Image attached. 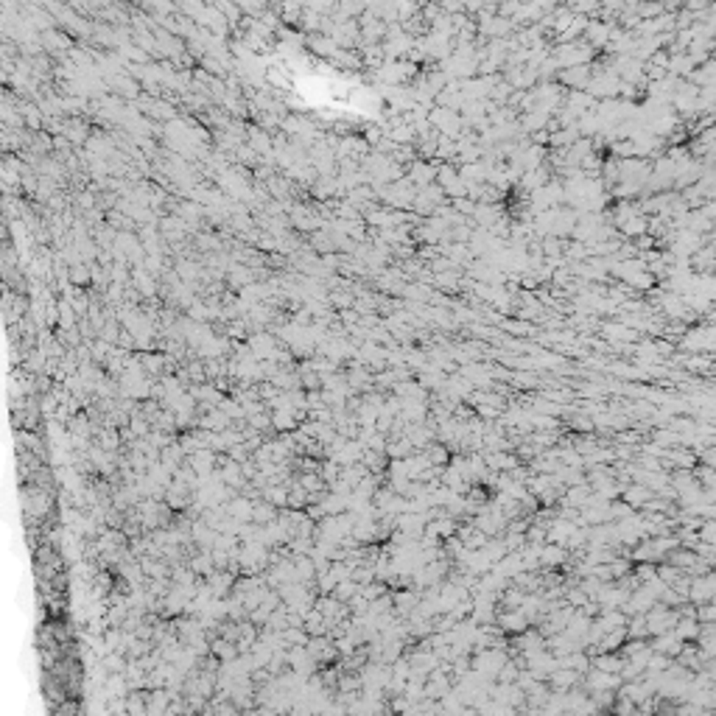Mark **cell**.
I'll return each instance as SVG.
<instances>
[{"label":"cell","instance_id":"1","mask_svg":"<svg viewBox=\"0 0 716 716\" xmlns=\"http://www.w3.org/2000/svg\"><path fill=\"white\" fill-rule=\"evenodd\" d=\"M714 571H708V574H700V577H691V582H689V591H686V596L689 601H711L714 599Z\"/></svg>","mask_w":716,"mask_h":716},{"label":"cell","instance_id":"2","mask_svg":"<svg viewBox=\"0 0 716 716\" xmlns=\"http://www.w3.org/2000/svg\"><path fill=\"white\" fill-rule=\"evenodd\" d=\"M495 624L504 629V635H518V632L532 627L529 618L520 610H501V613H495Z\"/></svg>","mask_w":716,"mask_h":716},{"label":"cell","instance_id":"3","mask_svg":"<svg viewBox=\"0 0 716 716\" xmlns=\"http://www.w3.org/2000/svg\"><path fill=\"white\" fill-rule=\"evenodd\" d=\"M571 551L565 546H557V543H543L540 546V568H563L568 563Z\"/></svg>","mask_w":716,"mask_h":716},{"label":"cell","instance_id":"4","mask_svg":"<svg viewBox=\"0 0 716 716\" xmlns=\"http://www.w3.org/2000/svg\"><path fill=\"white\" fill-rule=\"evenodd\" d=\"M652 495H655V492H652L646 484H641V481H627L624 490H621V501H627L632 509H641Z\"/></svg>","mask_w":716,"mask_h":716},{"label":"cell","instance_id":"5","mask_svg":"<svg viewBox=\"0 0 716 716\" xmlns=\"http://www.w3.org/2000/svg\"><path fill=\"white\" fill-rule=\"evenodd\" d=\"M649 646H652V652H663V655L675 658L680 652L683 641L669 629V632H660V635H649Z\"/></svg>","mask_w":716,"mask_h":716},{"label":"cell","instance_id":"6","mask_svg":"<svg viewBox=\"0 0 716 716\" xmlns=\"http://www.w3.org/2000/svg\"><path fill=\"white\" fill-rule=\"evenodd\" d=\"M672 632H675L683 644L697 641V635H700V621H697V618H691V615H680V618H677V624L672 627Z\"/></svg>","mask_w":716,"mask_h":716},{"label":"cell","instance_id":"7","mask_svg":"<svg viewBox=\"0 0 716 716\" xmlns=\"http://www.w3.org/2000/svg\"><path fill=\"white\" fill-rule=\"evenodd\" d=\"M356 594H358L356 580H342V582H336V585H333V591H331V596L339 599V601H350Z\"/></svg>","mask_w":716,"mask_h":716},{"label":"cell","instance_id":"8","mask_svg":"<svg viewBox=\"0 0 716 716\" xmlns=\"http://www.w3.org/2000/svg\"><path fill=\"white\" fill-rule=\"evenodd\" d=\"M694 618H697L700 624H705V621H716L714 599H711V601H697V604H694Z\"/></svg>","mask_w":716,"mask_h":716}]
</instances>
